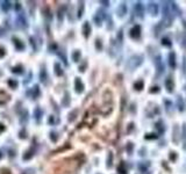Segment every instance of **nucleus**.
Masks as SVG:
<instances>
[{
	"instance_id": "obj_31",
	"label": "nucleus",
	"mask_w": 186,
	"mask_h": 174,
	"mask_svg": "<svg viewBox=\"0 0 186 174\" xmlns=\"http://www.w3.org/2000/svg\"><path fill=\"white\" fill-rule=\"evenodd\" d=\"M2 8H4V11H7V9L9 8V1H5V2H4V6H2Z\"/></svg>"
},
{
	"instance_id": "obj_2",
	"label": "nucleus",
	"mask_w": 186,
	"mask_h": 174,
	"mask_svg": "<svg viewBox=\"0 0 186 174\" xmlns=\"http://www.w3.org/2000/svg\"><path fill=\"white\" fill-rule=\"evenodd\" d=\"M165 88H166V92L168 93H172L174 89V81L172 75H169L165 80Z\"/></svg>"
},
{
	"instance_id": "obj_4",
	"label": "nucleus",
	"mask_w": 186,
	"mask_h": 174,
	"mask_svg": "<svg viewBox=\"0 0 186 174\" xmlns=\"http://www.w3.org/2000/svg\"><path fill=\"white\" fill-rule=\"evenodd\" d=\"M142 59H143V57H142V56H134V57L130 58V62H129V64L134 63V65L132 66V69H135V67H137L139 65H141V64H142Z\"/></svg>"
},
{
	"instance_id": "obj_8",
	"label": "nucleus",
	"mask_w": 186,
	"mask_h": 174,
	"mask_svg": "<svg viewBox=\"0 0 186 174\" xmlns=\"http://www.w3.org/2000/svg\"><path fill=\"white\" fill-rule=\"evenodd\" d=\"M83 33H84V36H85L86 38L90 36V34H91V26H90L88 22L84 23V26H83Z\"/></svg>"
},
{
	"instance_id": "obj_22",
	"label": "nucleus",
	"mask_w": 186,
	"mask_h": 174,
	"mask_svg": "<svg viewBox=\"0 0 186 174\" xmlns=\"http://www.w3.org/2000/svg\"><path fill=\"white\" fill-rule=\"evenodd\" d=\"M161 92V88H159V86H154L151 87L150 89H149V93H151V94H155V93H159Z\"/></svg>"
},
{
	"instance_id": "obj_12",
	"label": "nucleus",
	"mask_w": 186,
	"mask_h": 174,
	"mask_svg": "<svg viewBox=\"0 0 186 174\" xmlns=\"http://www.w3.org/2000/svg\"><path fill=\"white\" fill-rule=\"evenodd\" d=\"M117 172H119V174H127V167L123 161L120 162V165L117 166Z\"/></svg>"
},
{
	"instance_id": "obj_9",
	"label": "nucleus",
	"mask_w": 186,
	"mask_h": 174,
	"mask_svg": "<svg viewBox=\"0 0 186 174\" xmlns=\"http://www.w3.org/2000/svg\"><path fill=\"white\" fill-rule=\"evenodd\" d=\"M8 100H9L8 94L6 92H4V91H0V104H5Z\"/></svg>"
},
{
	"instance_id": "obj_1",
	"label": "nucleus",
	"mask_w": 186,
	"mask_h": 174,
	"mask_svg": "<svg viewBox=\"0 0 186 174\" xmlns=\"http://www.w3.org/2000/svg\"><path fill=\"white\" fill-rule=\"evenodd\" d=\"M129 36L134 38V40H137L140 36H141V26L139 24H135L133 28L130 29V31H129Z\"/></svg>"
},
{
	"instance_id": "obj_15",
	"label": "nucleus",
	"mask_w": 186,
	"mask_h": 174,
	"mask_svg": "<svg viewBox=\"0 0 186 174\" xmlns=\"http://www.w3.org/2000/svg\"><path fill=\"white\" fill-rule=\"evenodd\" d=\"M156 129L158 130V133H162V132H164V130H165V128H164V125H163V122L162 121H158L156 123Z\"/></svg>"
},
{
	"instance_id": "obj_29",
	"label": "nucleus",
	"mask_w": 186,
	"mask_h": 174,
	"mask_svg": "<svg viewBox=\"0 0 186 174\" xmlns=\"http://www.w3.org/2000/svg\"><path fill=\"white\" fill-rule=\"evenodd\" d=\"M8 85H9L12 88H15V87L17 86V81H14L12 80V79H9V80H8Z\"/></svg>"
},
{
	"instance_id": "obj_14",
	"label": "nucleus",
	"mask_w": 186,
	"mask_h": 174,
	"mask_svg": "<svg viewBox=\"0 0 186 174\" xmlns=\"http://www.w3.org/2000/svg\"><path fill=\"white\" fill-rule=\"evenodd\" d=\"M143 87H144V82H143V80H137L135 84H134V88H135L136 91H142Z\"/></svg>"
},
{
	"instance_id": "obj_26",
	"label": "nucleus",
	"mask_w": 186,
	"mask_h": 174,
	"mask_svg": "<svg viewBox=\"0 0 186 174\" xmlns=\"http://www.w3.org/2000/svg\"><path fill=\"white\" fill-rule=\"evenodd\" d=\"M133 149H134V144L133 143H128L127 144V152L129 154H132V152H133Z\"/></svg>"
},
{
	"instance_id": "obj_23",
	"label": "nucleus",
	"mask_w": 186,
	"mask_h": 174,
	"mask_svg": "<svg viewBox=\"0 0 186 174\" xmlns=\"http://www.w3.org/2000/svg\"><path fill=\"white\" fill-rule=\"evenodd\" d=\"M72 57H73V60H75V62H78L79 58H80V51L76 50V51L73 52V55H72Z\"/></svg>"
},
{
	"instance_id": "obj_5",
	"label": "nucleus",
	"mask_w": 186,
	"mask_h": 174,
	"mask_svg": "<svg viewBox=\"0 0 186 174\" xmlns=\"http://www.w3.org/2000/svg\"><path fill=\"white\" fill-rule=\"evenodd\" d=\"M148 11L150 13L151 15H157L158 14V5H157L156 2H149V5H148Z\"/></svg>"
},
{
	"instance_id": "obj_30",
	"label": "nucleus",
	"mask_w": 186,
	"mask_h": 174,
	"mask_svg": "<svg viewBox=\"0 0 186 174\" xmlns=\"http://www.w3.org/2000/svg\"><path fill=\"white\" fill-rule=\"evenodd\" d=\"M95 48H97V50H101L102 49V44H101V41L100 40L95 41Z\"/></svg>"
},
{
	"instance_id": "obj_27",
	"label": "nucleus",
	"mask_w": 186,
	"mask_h": 174,
	"mask_svg": "<svg viewBox=\"0 0 186 174\" xmlns=\"http://www.w3.org/2000/svg\"><path fill=\"white\" fill-rule=\"evenodd\" d=\"M79 9H78V17H81V15H83V9H84V2H80L79 4Z\"/></svg>"
},
{
	"instance_id": "obj_28",
	"label": "nucleus",
	"mask_w": 186,
	"mask_h": 174,
	"mask_svg": "<svg viewBox=\"0 0 186 174\" xmlns=\"http://www.w3.org/2000/svg\"><path fill=\"white\" fill-rule=\"evenodd\" d=\"M176 159H177V153L173 152V151H171V152H170V160H171V161H174Z\"/></svg>"
},
{
	"instance_id": "obj_35",
	"label": "nucleus",
	"mask_w": 186,
	"mask_h": 174,
	"mask_svg": "<svg viewBox=\"0 0 186 174\" xmlns=\"http://www.w3.org/2000/svg\"><path fill=\"white\" fill-rule=\"evenodd\" d=\"M101 4H104L105 6H108V5H110V2H108V1H101Z\"/></svg>"
},
{
	"instance_id": "obj_33",
	"label": "nucleus",
	"mask_w": 186,
	"mask_h": 174,
	"mask_svg": "<svg viewBox=\"0 0 186 174\" xmlns=\"http://www.w3.org/2000/svg\"><path fill=\"white\" fill-rule=\"evenodd\" d=\"M5 53H6L5 49H2V48H0V58H1V57H4V56H5Z\"/></svg>"
},
{
	"instance_id": "obj_24",
	"label": "nucleus",
	"mask_w": 186,
	"mask_h": 174,
	"mask_svg": "<svg viewBox=\"0 0 186 174\" xmlns=\"http://www.w3.org/2000/svg\"><path fill=\"white\" fill-rule=\"evenodd\" d=\"M41 81H42V82H46V72L44 69L41 71Z\"/></svg>"
},
{
	"instance_id": "obj_10",
	"label": "nucleus",
	"mask_w": 186,
	"mask_h": 174,
	"mask_svg": "<svg viewBox=\"0 0 186 174\" xmlns=\"http://www.w3.org/2000/svg\"><path fill=\"white\" fill-rule=\"evenodd\" d=\"M177 107H178V110H179V111H184V110H185V103H184L183 98H181L180 95L177 98Z\"/></svg>"
},
{
	"instance_id": "obj_21",
	"label": "nucleus",
	"mask_w": 186,
	"mask_h": 174,
	"mask_svg": "<svg viewBox=\"0 0 186 174\" xmlns=\"http://www.w3.org/2000/svg\"><path fill=\"white\" fill-rule=\"evenodd\" d=\"M158 136H159V135H157V133H147L144 136V138L145 139H156V138H158Z\"/></svg>"
},
{
	"instance_id": "obj_32",
	"label": "nucleus",
	"mask_w": 186,
	"mask_h": 174,
	"mask_svg": "<svg viewBox=\"0 0 186 174\" xmlns=\"http://www.w3.org/2000/svg\"><path fill=\"white\" fill-rule=\"evenodd\" d=\"M0 174H11V172H9V169H6V168H2V169L0 171Z\"/></svg>"
},
{
	"instance_id": "obj_19",
	"label": "nucleus",
	"mask_w": 186,
	"mask_h": 174,
	"mask_svg": "<svg viewBox=\"0 0 186 174\" xmlns=\"http://www.w3.org/2000/svg\"><path fill=\"white\" fill-rule=\"evenodd\" d=\"M55 72H56V74H57L58 77H61V75L63 74V70H61L59 64H55Z\"/></svg>"
},
{
	"instance_id": "obj_3",
	"label": "nucleus",
	"mask_w": 186,
	"mask_h": 174,
	"mask_svg": "<svg viewBox=\"0 0 186 174\" xmlns=\"http://www.w3.org/2000/svg\"><path fill=\"white\" fill-rule=\"evenodd\" d=\"M168 64L171 69H176V66H177V59H176V53H174V52L171 51L169 53Z\"/></svg>"
},
{
	"instance_id": "obj_13",
	"label": "nucleus",
	"mask_w": 186,
	"mask_h": 174,
	"mask_svg": "<svg viewBox=\"0 0 186 174\" xmlns=\"http://www.w3.org/2000/svg\"><path fill=\"white\" fill-rule=\"evenodd\" d=\"M127 12V7H126V4H121L120 7L117 8V13H119V16H123Z\"/></svg>"
},
{
	"instance_id": "obj_16",
	"label": "nucleus",
	"mask_w": 186,
	"mask_h": 174,
	"mask_svg": "<svg viewBox=\"0 0 186 174\" xmlns=\"http://www.w3.org/2000/svg\"><path fill=\"white\" fill-rule=\"evenodd\" d=\"M43 115V111L41 110V108L40 107H36V109H35V111H34V116L36 117V120L39 121L41 118V116Z\"/></svg>"
},
{
	"instance_id": "obj_11",
	"label": "nucleus",
	"mask_w": 186,
	"mask_h": 174,
	"mask_svg": "<svg viewBox=\"0 0 186 174\" xmlns=\"http://www.w3.org/2000/svg\"><path fill=\"white\" fill-rule=\"evenodd\" d=\"M13 42H14V45L17 46V49H19V50L24 49V44L22 43V41H20L17 37H13Z\"/></svg>"
},
{
	"instance_id": "obj_36",
	"label": "nucleus",
	"mask_w": 186,
	"mask_h": 174,
	"mask_svg": "<svg viewBox=\"0 0 186 174\" xmlns=\"http://www.w3.org/2000/svg\"><path fill=\"white\" fill-rule=\"evenodd\" d=\"M183 23H184V27H185V28H186V22H185V21H184V22H183Z\"/></svg>"
},
{
	"instance_id": "obj_34",
	"label": "nucleus",
	"mask_w": 186,
	"mask_h": 174,
	"mask_svg": "<svg viewBox=\"0 0 186 174\" xmlns=\"http://www.w3.org/2000/svg\"><path fill=\"white\" fill-rule=\"evenodd\" d=\"M4 130H5V125L2 123H0V132H2Z\"/></svg>"
},
{
	"instance_id": "obj_6",
	"label": "nucleus",
	"mask_w": 186,
	"mask_h": 174,
	"mask_svg": "<svg viewBox=\"0 0 186 174\" xmlns=\"http://www.w3.org/2000/svg\"><path fill=\"white\" fill-rule=\"evenodd\" d=\"M75 87H76V92L77 93H81L84 91V85L79 78H76L75 80Z\"/></svg>"
},
{
	"instance_id": "obj_18",
	"label": "nucleus",
	"mask_w": 186,
	"mask_h": 174,
	"mask_svg": "<svg viewBox=\"0 0 186 174\" xmlns=\"http://www.w3.org/2000/svg\"><path fill=\"white\" fill-rule=\"evenodd\" d=\"M112 165H113V154H112V152H110L108 153V158H107V167L110 168Z\"/></svg>"
},
{
	"instance_id": "obj_17",
	"label": "nucleus",
	"mask_w": 186,
	"mask_h": 174,
	"mask_svg": "<svg viewBox=\"0 0 186 174\" xmlns=\"http://www.w3.org/2000/svg\"><path fill=\"white\" fill-rule=\"evenodd\" d=\"M162 44L164 46H169V48L172 45V43H171V40H170L169 37H163V38H162Z\"/></svg>"
},
{
	"instance_id": "obj_25",
	"label": "nucleus",
	"mask_w": 186,
	"mask_h": 174,
	"mask_svg": "<svg viewBox=\"0 0 186 174\" xmlns=\"http://www.w3.org/2000/svg\"><path fill=\"white\" fill-rule=\"evenodd\" d=\"M12 72H14V73H22V66H21V65H19V66H17V67H13Z\"/></svg>"
},
{
	"instance_id": "obj_7",
	"label": "nucleus",
	"mask_w": 186,
	"mask_h": 174,
	"mask_svg": "<svg viewBox=\"0 0 186 174\" xmlns=\"http://www.w3.org/2000/svg\"><path fill=\"white\" fill-rule=\"evenodd\" d=\"M135 12H136V14H137L139 16L143 17V12H144V9H143L142 2H137V4H136V6H135Z\"/></svg>"
},
{
	"instance_id": "obj_20",
	"label": "nucleus",
	"mask_w": 186,
	"mask_h": 174,
	"mask_svg": "<svg viewBox=\"0 0 186 174\" xmlns=\"http://www.w3.org/2000/svg\"><path fill=\"white\" fill-rule=\"evenodd\" d=\"M32 92H33V99H36V96L40 94V89H39V86H34V87H33Z\"/></svg>"
}]
</instances>
